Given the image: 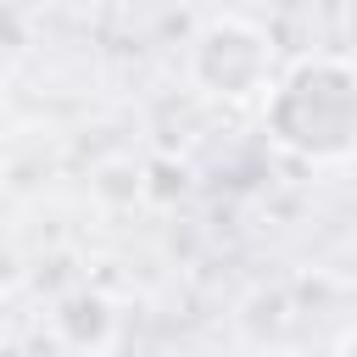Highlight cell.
<instances>
[{"label": "cell", "instance_id": "6da1fadb", "mask_svg": "<svg viewBox=\"0 0 357 357\" xmlns=\"http://www.w3.org/2000/svg\"><path fill=\"white\" fill-rule=\"evenodd\" d=\"M273 134L279 145L312 156V162H335L357 151V73L346 61H301L268 100Z\"/></svg>", "mask_w": 357, "mask_h": 357}, {"label": "cell", "instance_id": "7a4b0ae2", "mask_svg": "<svg viewBox=\"0 0 357 357\" xmlns=\"http://www.w3.org/2000/svg\"><path fill=\"white\" fill-rule=\"evenodd\" d=\"M195 73H201V84H212V95H251L268 73L262 33L245 22H212L201 39V56H195Z\"/></svg>", "mask_w": 357, "mask_h": 357}, {"label": "cell", "instance_id": "3957f363", "mask_svg": "<svg viewBox=\"0 0 357 357\" xmlns=\"http://www.w3.org/2000/svg\"><path fill=\"white\" fill-rule=\"evenodd\" d=\"M340 357H357V335H346V346H340Z\"/></svg>", "mask_w": 357, "mask_h": 357}]
</instances>
